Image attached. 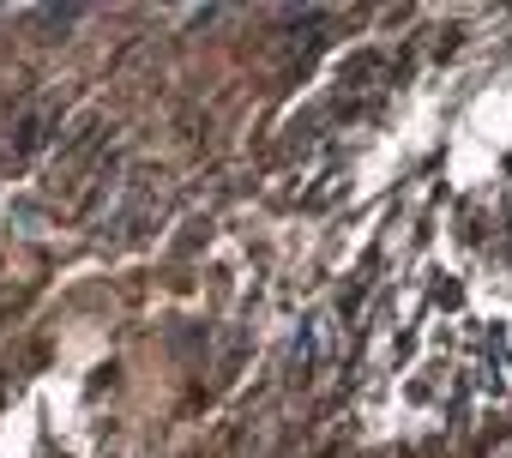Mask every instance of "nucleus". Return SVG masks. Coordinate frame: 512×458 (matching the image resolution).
I'll return each mask as SVG.
<instances>
[]
</instances>
